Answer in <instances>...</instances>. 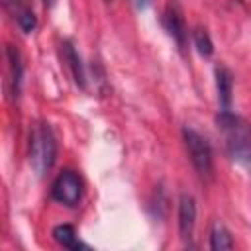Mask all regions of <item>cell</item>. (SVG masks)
Returning a JSON list of instances; mask_svg holds the SVG:
<instances>
[{"mask_svg":"<svg viewBox=\"0 0 251 251\" xmlns=\"http://www.w3.org/2000/svg\"><path fill=\"white\" fill-rule=\"evenodd\" d=\"M53 239L59 245L67 247V249H75V251L76 249H88L86 243L78 241V235H76V231H75V227L71 224H59V226H55L53 227Z\"/></svg>","mask_w":251,"mask_h":251,"instance_id":"obj_11","label":"cell"},{"mask_svg":"<svg viewBox=\"0 0 251 251\" xmlns=\"http://www.w3.org/2000/svg\"><path fill=\"white\" fill-rule=\"evenodd\" d=\"M51 196L59 204L75 208L80 202V198H82V180H80V176L75 171H71V169L61 171L59 176L53 180Z\"/></svg>","mask_w":251,"mask_h":251,"instance_id":"obj_4","label":"cell"},{"mask_svg":"<svg viewBox=\"0 0 251 251\" xmlns=\"http://www.w3.org/2000/svg\"><path fill=\"white\" fill-rule=\"evenodd\" d=\"M194 224H196V202L190 194H182L178 198V229L182 239H188L192 235Z\"/></svg>","mask_w":251,"mask_h":251,"instance_id":"obj_7","label":"cell"},{"mask_svg":"<svg viewBox=\"0 0 251 251\" xmlns=\"http://www.w3.org/2000/svg\"><path fill=\"white\" fill-rule=\"evenodd\" d=\"M192 41H194V47L198 49V53L202 57H210L214 53V43L206 31V27H202V25L194 27L192 29Z\"/></svg>","mask_w":251,"mask_h":251,"instance_id":"obj_13","label":"cell"},{"mask_svg":"<svg viewBox=\"0 0 251 251\" xmlns=\"http://www.w3.org/2000/svg\"><path fill=\"white\" fill-rule=\"evenodd\" d=\"M214 73H216V88H218L220 106H222V110H229L231 94H233V75L224 65H218Z\"/></svg>","mask_w":251,"mask_h":251,"instance_id":"obj_9","label":"cell"},{"mask_svg":"<svg viewBox=\"0 0 251 251\" xmlns=\"http://www.w3.org/2000/svg\"><path fill=\"white\" fill-rule=\"evenodd\" d=\"M2 6L24 33H31L37 27V18L25 0H2Z\"/></svg>","mask_w":251,"mask_h":251,"instance_id":"obj_6","label":"cell"},{"mask_svg":"<svg viewBox=\"0 0 251 251\" xmlns=\"http://www.w3.org/2000/svg\"><path fill=\"white\" fill-rule=\"evenodd\" d=\"M106 2H110V0H106Z\"/></svg>","mask_w":251,"mask_h":251,"instance_id":"obj_16","label":"cell"},{"mask_svg":"<svg viewBox=\"0 0 251 251\" xmlns=\"http://www.w3.org/2000/svg\"><path fill=\"white\" fill-rule=\"evenodd\" d=\"M233 245L235 243H233V237H231L229 229L224 224L216 222L212 226V231H210V249H214V251H226V249H233Z\"/></svg>","mask_w":251,"mask_h":251,"instance_id":"obj_12","label":"cell"},{"mask_svg":"<svg viewBox=\"0 0 251 251\" xmlns=\"http://www.w3.org/2000/svg\"><path fill=\"white\" fill-rule=\"evenodd\" d=\"M182 137H184V143H186V149H188V155H190L194 169L202 176H212L214 159H212V147H210L208 139L192 127H184Z\"/></svg>","mask_w":251,"mask_h":251,"instance_id":"obj_3","label":"cell"},{"mask_svg":"<svg viewBox=\"0 0 251 251\" xmlns=\"http://www.w3.org/2000/svg\"><path fill=\"white\" fill-rule=\"evenodd\" d=\"M216 122L226 137V149L231 161L251 169V126L231 110H220Z\"/></svg>","mask_w":251,"mask_h":251,"instance_id":"obj_1","label":"cell"},{"mask_svg":"<svg viewBox=\"0 0 251 251\" xmlns=\"http://www.w3.org/2000/svg\"><path fill=\"white\" fill-rule=\"evenodd\" d=\"M57 159V139L47 122H37L29 133V161L37 176H45Z\"/></svg>","mask_w":251,"mask_h":251,"instance_id":"obj_2","label":"cell"},{"mask_svg":"<svg viewBox=\"0 0 251 251\" xmlns=\"http://www.w3.org/2000/svg\"><path fill=\"white\" fill-rule=\"evenodd\" d=\"M149 2H151V0H133V4H135L137 8H145V6H149Z\"/></svg>","mask_w":251,"mask_h":251,"instance_id":"obj_14","label":"cell"},{"mask_svg":"<svg viewBox=\"0 0 251 251\" xmlns=\"http://www.w3.org/2000/svg\"><path fill=\"white\" fill-rule=\"evenodd\" d=\"M6 57H8V67H10V84H12V96L20 94L22 88V78H24V65H22V57L20 51L12 45H8L6 49Z\"/></svg>","mask_w":251,"mask_h":251,"instance_id":"obj_10","label":"cell"},{"mask_svg":"<svg viewBox=\"0 0 251 251\" xmlns=\"http://www.w3.org/2000/svg\"><path fill=\"white\" fill-rule=\"evenodd\" d=\"M163 27L175 39L178 49L184 51L186 43H188V27H186V22H184L182 8H180V4L176 0H169L167 2L165 10H163Z\"/></svg>","mask_w":251,"mask_h":251,"instance_id":"obj_5","label":"cell"},{"mask_svg":"<svg viewBox=\"0 0 251 251\" xmlns=\"http://www.w3.org/2000/svg\"><path fill=\"white\" fill-rule=\"evenodd\" d=\"M61 47H63V57H65V61H67V65L71 69V75H73L76 86L84 90L86 88V73H84V65H82V59H80L78 51L75 49L73 41H69V39L63 41Z\"/></svg>","mask_w":251,"mask_h":251,"instance_id":"obj_8","label":"cell"},{"mask_svg":"<svg viewBox=\"0 0 251 251\" xmlns=\"http://www.w3.org/2000/svg\"><path fill=\"white\" fill-rule=\"evenodd\" d=\"M43 4H45V6H47V8H51V6H53V4H55V0H43Z\"/></svg>","mask_w":251,"mask_h":251,"instance_id":"obj_15","label":"cell"}]
</instances>
